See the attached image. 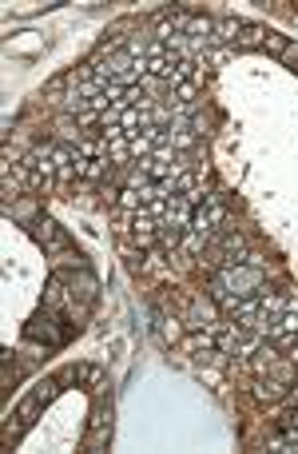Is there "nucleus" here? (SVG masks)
Masks as SVG:
<instances>
[{
  "label": "nucleus",
  "instance_id": "f257e3e1",
  "mask_svg": "<svg viewBox=\"0 0 298 454\" xmlns=\"http://www.w3.org/2000/svg\"><path fill=\"white\" fill-rule=\"evenodd\" d=\"M239 263H251V255L242 247V235L239 231H223V239L207 255V267H239Z\"/></svg>",
  "mask_w": 298,
  "mask_h": 454
},
{
  "label": "nucleus",
  "instance_id": "f03ea898",
  "mask_svg": "<svg viewBox=\"0 0 298 454\" xmlns=\"http://www.w3.org/2000/svg\"><path fill=\"white\" fill-rule=\"evenodd\" d=\"M28 231H32V239H36V244H44L48 251H68V235L60 231L56 219H36Z\"/></svg>",
  "mask_w": 298,
  "mask_h": 454
},
{
  "label": "nucleus",
  "instance_id": "7ed1b4c3",
  "mask_svg": "<svg viewBox=\"0 0 298 454\" xmlns=\"http://www.w3.org/2000/svg\"><path fill=\"white\" fill-rule=\"evenodd\" d=\"M266 335H271V339H275V335H298V295H290L286 307L266 323Z\"/></svg>",
  "mask_w": 298,
  "mask_h": 454
},
{
  "label": "nucleus",
  "instance_id": "20e7f679",
  "mask_svg": "<svg viewBox=\"0 0 298 454\" xmlns=\"http://www.w3.org/2000/svg\"><path fill=\"white\" fill-rule=\"evenodd\" d=\"M183 347L191 351V355H199V359H207V351L215 347V327H199V331H195V335H191V339H187Z\"/></svg>",
  "mask_w": 298,
  "mask_h": 454
},
{
  "label": "nucleus",
  "instance_id": "39448f33",
  "mask_svg": "<svg viewBox=\"0 0 298 454\" xmlns=\"http://www.w3.org/2000/svg\"><path fill=\"white\" fill-rule=\"evenodd\" d=\"M271 36V28H262V24H242V36L235 40V48H262Z\"/></svg>",
  "mask_w": 298,
  "mask_h": 454
},
{
  "label": "nucleus",
  "instance_id": "423d86ee",
  "mask_svg": "<svg viewBox=\"0 0 298 454\" xmlns=\"http://www.w3.org/2000/svg\"><path fill=\"white\" fill-rule=\"evenodd\" d=\"M255 398H259V402H279V398H286V382H279V378H262L259 387H255Z\"/></svg>",
  "mask_w": 298,
  "mask_h": 454
},
{
  "label": "nucleus",
  "instance_id": "0eeeda50",
  "mask_svg": "<svg viewBox=\"0 0 298 454\" xmlns=\"http://www.w3.org/2000/svg\"><path fill=\"white\" fill-rule=\"evenodd\" d=\"M28 339H48V343H60V335L52 331V319H48V311H44V319H32V323H28Z\"/></svg>",
  "mask_w": 298,
  "mask_h": 454
},
{
  "label": "nucleus",
  "instance_id": "6e6552de",
  "mask_svg": "<svg viewBox=\"0 0 298 454\" xmlns=\"http://www.w3.org/2000/svg\"><path fill=\"white\" fill-rule=\"evenodd\" d=\"M242 36V20H215V32H211V40H235Z\"/></svg>",
  "mask_w": 298,
  "mask_h": 454
},
{
  "label": "nucleus",
  "instance_id": "1a4fd4ad",
  "mask_svg": "<svg viewBox=\"0 0 298 454\" xmlns=\"http://www.w3.org/2000/svg\"><path fill=\"white\" fill-rule=\"evenodd\" d=\"M183 227H159V247H163V251H171V247H179L183 244Z\"/></svg>",
  "mask_w": 298,
  "mask_h": 454
},
{
  "label": "nucleus",
  "instance_id": "9d476101",
  "mask_svg": "<svg viewBox=\"0 0 298 454\" xmlns=\"http://www.w3.org/2000/svg\"><path fill=\"white\" fill-rule=\"evenodd\" d=\"M32 395L40 398V402H52V398L60 395V378H44V382H36V391Z\"/></svg>",
  "mask_w": 298,
  "mask_h": 454
},
{
  "label": "nucleus",
  "instance_id": "9b49d317",
  "mask_svg": "<svg viewBox=\"0 0 298 454\" xmlns=\"http://www.w3.org/2000/svg\"><path fill=\"white\" fill-rule=\"evenodd\" d=\"M271 446H275V451H286V454H298V431L290 426V431H286L282 438H275Z\"/></svg>",
  "mask_w": 298,
  "mask_h": 454
},
{
  "label": "nucleus",
  "instance_id": "f8f14e48",
  "mask_svg": "<svg viewBox=\"0 0 298 454\" xmlns=\"http://www.w3.org/2000/svg\"><path fill=\"white\" fill-rule=\"evenodd\" d=\"M60 299H64V279L52 275V279H48V295H44V303H48V307H56Z\"/></svg>",
  "mask_w": 298,
  "mask_h": 454
},
{
  "label": "nucleus",
  "instance_id": "ddd939ff",
  "mask_svg": "<svg viewBox=\"0 0 298 454\" xmlns=\"http://www.w3.org/2000/svg\"><path fill=\"white\" fill-rule=\"evenodd\" d=\"M286 44H290V40H286V36H279V32H271V36H266V44H262V48H266V52H275V56H282V52H286Z\"/></svg>",
  "mask_w": 298,
  "mask_h": 454
},
{
  "label": "nucleus",
  "instance_id": "4468645a",
  "mask_svg": "<svg viewBox=\"0 0 298 454\" xmlns=\"http://www.w3.org/2000/svg\"><path fill=\"white\" fill-rule=\"evenodd\" d=\"M175 96H179V100H195V96H199V84H195V80H187V84H175Z\"/></svg>",
  "mask_w": 298,
  "mask_h": 454
},
{
  "label": "nucleus",
  "instance_id": "2eb2a0df",
  "mask_svg": "<svg viewBox=\"0 0 298 454\" xmlns=\"http://www.w3.org/2000/svg\"><path fill=\"white\" fill-rule=\"evenodd\" d=\"M282 60H286V64H298V44H286V52H282Z\"/></svg>",
  "mask_w": 298,
  "mask_h": 454
},
{
  "label": "nucleus",
  "instance_id": "dca6fc26",
  "mask_svg": "<svg viewBox=\"0 0 298 454\" xmlns=\"http://www.w3.org/2000/svg\"><path fill=\"white\" fill-rule=\"evenodd\" d=\"M286 395H290V402H298V382H295V391H286Z\"/></svg>",
  "mask_w": 298,
  "mask_h": 454
},
{
  "label": "nucleus",
  "instance_id": "f3484780",
  "mask_svg": "<svg viewBox=\"0 0 298 454\" xmlns=\"http://www.w3.org/2000/svg\"><path fill=\"white\" fill-rule=\"evenodd\" d=\"M295 72H298V68H295Z\"/></svg>",
  "mask_w": 298,
  "mask_h": 454
}]
</instances>
